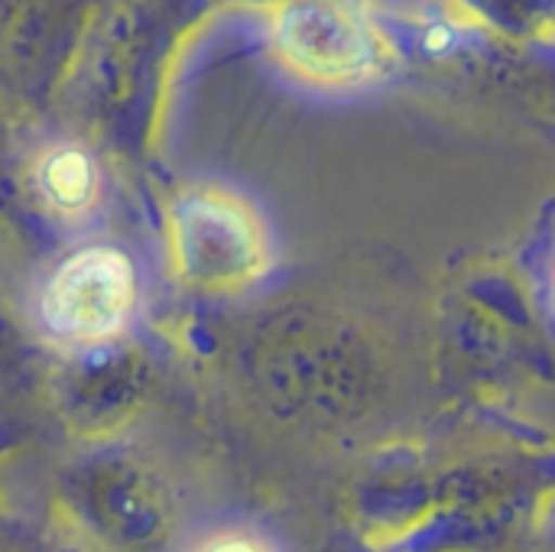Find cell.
I'll use <instances>...</instances> for the list:
<instances>
[{"label": "cell", "mask_w": 555, "mask_h": 552, "mask_svg": "<svg viewBox=\"0 0 555 552\" xmlns=\"http://www.w3.org/2000/svg\"><path fill=\"white\" fill-rule=\"evenodd\" d=\"M273 49L299 81L328 91L361 88L390 65V42L361 0H286Z\"/></svg>", "instance_id": "cell-1"}, {"label": "cell", "mask_w": 555, "mask_h": 552, "mask_svg": "<svg viewBox=\"0 0 555 552\" xmlns=\"http://www.w3.org/2000/svg\"><path fill=\"white\" fill-rule=\"evenodd\" d=\"M198 552H270L267 547H260L250 537H215L208 540Z\"/></svg>", "instance_id": "cell-5"}, {"label": "cell", "mask_w": 555, "mask_h": 552, "mask_svg": "<svg viewBox=\"0 0 555 552\" xmlns=\"http://www.w3.org/2000/svg\"><path fill=\"white\" fill-rule=\"evenodd\" d=\"M137 293L133 260L111 244H91L49 273L39 290V322L65 345H101L124 332Z\"/></svg>", "instance_id": "cell-3"}, {"label": "cell", "mask_w": 555, "mask_h": 552, "mask_svg": "<svg viewBox=\"0 0 555 552\" xmlns=\"http://www.w3.org/2000/svg\"><path fill=\"white\" fill-rule=\"evenodd\" d=\"M36 189H39V198L52 211H59L62 218H78L91 211L98 198V189H101L98 163L88 150L75 143H59L39 156Z\"/></svg>", "instance_id": "cell-4"}, {"label": "cell", "mask_w": 555, "mask_h": 552, "mask_svg": "<svg viewBox=\"0 0 555 552\" xmlns=\"http://www.w3.org/2000/svg\"><path fill=\"white\" fill-rule=\"evenodd\" d=\"M169 251L179 277L208 293L250 286L270 267V238L257 208L228 189H192L172 205Z\"/></svg>", "instance_id": "cell-2"}]
</instances>
